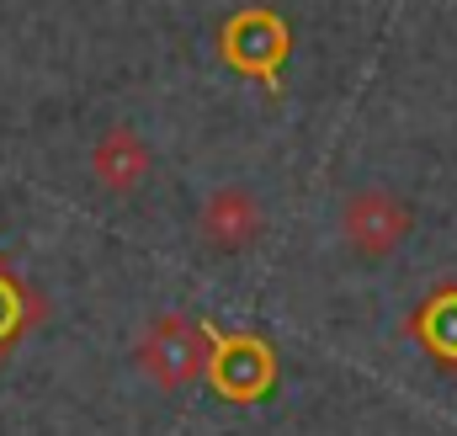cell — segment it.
<instances>
[{
  "instance_id": "1",
  "label": "cell",
  "mask_w": 457,
  "mask_h": 436,
  "mask_svg": "<svg viewBox=\"0 0 457 436\" xmlns=\"http://www.w3.org/2000/svg\"><path fill=\"white\" fill-rule=\"evenodd\" d=\"M213 48L234 75L266 86L271 96L282 91V70L293 59V21L277 5H239L228 11L213 32Z\"/></svg>"
},
{
  "instance_id": "2",
  "label": "cell",
  "mask_w": 457,
  "mask_h": 436,
  "mask_svg": "<svg viewBox=\"0 0 457 436\" xmlns=\"http://www.w3.org/2000/svg\"><path fill=\"white\" fill-rule=\"evenodd\" d=\"M213 335H219V330L208 325V320L170 309V314H154V320L144 325L138 346H133V362H138V373H144L149 383H160V389H187V383L208 378Z\"/></svg>"
},
{
  "instance_id": "3",
  "label": "cell",
  "mask_w": 457,
  "mask_h": 436,
  "mask_svg": "<svg viewBox=\"0 0 457 436\" xmlns=\"http://www.w3.org/2000/svg\"><path fill=\"white\" fill-rule=\"evenodd\" d=\"M208 383L224 399H239V405L266 399L271 383H277V351H271V340L255 335V330H219L213 335V356H208Z\"/></svg>"
},
{
  "instance_id": "4",
  "label": "cell",
  "mask_w": 457,
  "mask_h": 436,
  "mask_svg": "<svg viewBox=\"0 0 457 436\" xmlns=\"http://www.w3.org/2000/svg\"><path fill=\"white\" fill-rule=\"evenodd\" d=\"M410 229H415V214H410V203L394 197V192L361 187V192H351L341 203V234L361 261L394 256V250L410 239Z\"/></svg>"
},
{
  "instance_id": "5",
  "label": "cell",
  "mask_w": 457,
  "mask_h": 436,
  "mask_svg": "<svg viewBox=\"0 0 457 436\" xmlns=\"http://www.w3.org/2000/svg\"><path fill=\"white\" fill-rule=\"evenodd\" d=\"M197 234H203L208 250L239 256V250H250V245L261 239V203H255L245 187H219V192L203 203V214H197Z\"/></svg>"
},
{
  "instance_id": "6",
  "label": "cell",
  "mask_w": 457,
  "mask_h": 436,
  "mask_svg": "<svg viewBox=\"0 0 457 436\" xmlns=\"http://www.w3.org/2000/svg\"><path fill=\"white\" fill-rule=\"evenodd\" d=\"M149 165H154V155H149V144L128 128V122H112L102 138H96V149H91V176L117 192V197H128V192H138L144 181H149Z\"/></svg>"
},
{
  "instance_id": "7",
  "label": "cell",
  "mask_w": 457,
  "mask_h": 436,
  "mask_svg": "<svg viewBox=\"0 0 457 436\" xmlns=\"http://www.w3.org/2000/svg\"><path fill=\"white\" fill-rule=\"evenodd\" d=\"M43 314H48L43 293H37V288L11 266V256L0 250V362L43 325Z\"/></svg>"
},
{
  "instance_id": "8",
  "label": "cell",
  "mask_w": 457,
  "mask_h": 436,
  "mask_svg": "<svg viewBox=\"0 0 457 436\" xmlns=\"http://www.w3.org/2000/svg\"><path fill=\"white\" fill-rule=\"evenodd\" d=\"M410 335L436 356V362H447L457 367V282H442L420 309H415V325Z\"/></svg>"
}]
</instances>
